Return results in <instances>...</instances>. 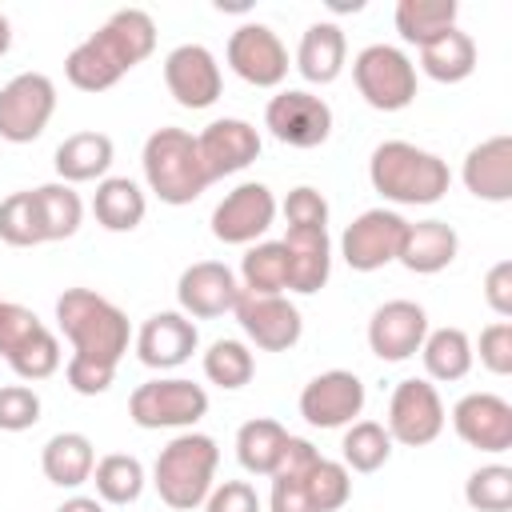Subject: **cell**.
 Returning <instances> with one entry per match:
<instances>
[{
    "instance_id": "cell-1",
    "label": "cell",
    "mask_w": 512,
    "mask_h": 512,
    "mask_svg": "<svg viewBox=\"0 0 512 512\" xmlns=\"http://www.w3.org/2000/svg\"><path fill=\"white\" fill-rule=\"evenodd\" d=\"M56 324L72 344V356L64 364L68 388L80 396L108 392L116 380V364L132 340L128 316L92 288H64L56 300Z\"/></svg>"
},
{
    "instance_id": "cell-2",
    "label": "cell",
    "mask_w": 512,
    "mask_h": 512,
    "mask_svg": "<svg viewBox=\"0 0 512 512\" xmlns=\"http://www.w3.org/2000/svg\"><path fill=\"white\" fill-rule=\"evenodd\" d=\"M152 48H156V20L144 8H120L68 52L64 76L80 92H104L140 60H148Z\"/></svg>"
},
{
    "instance_id": "cell-3",
    "label": "cell",
    "mask_w": 512,
    "mask_h": 512,
    "mask_svg": "<svg viewBox=\"0 0 512 512\" xmlns=\"http://www.w3.org/2000/svg\"><path fill=\"white\" fill-rule=\"evenodd\" d=\"M368 180L392 204H436L444 200L452 172L428 148H416L408 140H384L372 148Z\"/></svg>"
},
{
    "instance_id": "cell-4",
    "label": "cell",
    "mask_w": 512,
    "mask_h": 512,
    "mask_svg": "<svg viewBox=\"0 0 512 512\" xmlns=\"http://www.w3.org/2000/svg\"><path fill=\"white\" fill-rule=\"evenodd\" d=\"M216 464H220V448L212 436L180 432L160 448V456L152 464V484L168 508L192 512L208 500L212 480H216Z\"/></svg>"
},
{
    "instance_id": "cell-5",
    "label": "cell",
    "mask_w": 512,
    "mask_h": 512,
    "mask_svg": "<svg viewBox=\"0 0 512 512\" xmlns=\"http://www.w3.org/2000/svg\"><path fill=\"white\" fill-rule=\"evenodd\" d=\"M140 164H144L148 188L160 196V204H172V208L200 200L204 188L212 184L208 172H204L196 136L184 132V128H156V132L144 140Z\"/></svg>"
},
{
    "instance_id": "cell-6",
    "label": "cell",
    "mask_w": 512,
    "mask_h": 512,
    "mask_svg": "<svg viewBox=\"0 0 512 512\" xmlns=\"http://www.w3.org/2000/svg\"><path fill=\"white\" fill-rule=\"evenodd\" d=\"M356 92L376 112H400L416 100V64L396 44H368L352 60Z\"/></svg>"
},
{
    "instance_id": "cell-7",
    "label": "cell",
    "mask_w": 512,
    "mask_h": 512,
    "mask_svg": "<svg viewBox=\"0 0 512 512\" xmlns=\"http://www.w3.org/2000/svg\"><path fill=\"white\" fill-rule=\"evenodd\" d=\"M128 416L136 428H192L208 416V392L184 376L148 380L128 396Z\"/></svg>"
},
{
    "instance_id": "cell-8",
    "label": "cell",
    "mask_w": 512,
    "mask_h": 512,
    "mask_svg": "<svg viewBox=\"0 0 512 512\" xmlns=\"http://www.w3.org/2000/svg\"><path fill=\"white\" fill-rule=\"evenodd\" d=\"M56 112V84L44 72H20L0 88V140L32 144Z\"/></svg>"
},
{
    "instance_id": "cell-9",
    "label": "cell",
    "mask_w": 512,
    "mask_h": 512,
    "mask_svg": "<svg viewBox=\"0 0 512 512\" xmlns=\"http://www.w3.org/2000/svg\"><path fill=\"white\" fill-rule=\"evenodd\" d=\"M388 436L392 444H404V448H424L432 444L440 432H444V400L436 392L432 380H420V376H408L392 388V400H388Z\"/></svg>"
},
{
    "instance_id": "cell-10",
    "label": "cell",
    "mask_w": 512,
    "mask_h": 512,
    "mask_svg": "<svg viewBox=\"0 0 512 512\" xmlns=\"http://www.w3.org/2000/svg\"><path fill=\"white\" fill-rule=\"evenodd\" d=\"M404 228L408 220L392 208H368L360 212L344 236H340V256L352 272H376L384 264H392L400 256V244H404Z\"/></svg>"
},
{
    "instance_id": "cell-11",
    "label": "cell",
    "mask_w": 512,
    "mask_h": 512,
    "mask_svg": "<svg viewBox=\"0 0 512 512\" xmlns=\"http://www.w3.org/2000/svg\"><path fill=\"white\" fill-rule=\"evenodd\" d=\"M264 128L288 148H320L332 136V108L304 88H284L268 100Z\"/></svg>"
},
{
    "instance_id": "cell-12",
    "label": "cell",
    "mask_w": 512,
    "mask_h": 512,
    "mask_svg": "<svg viewBox=\"0 0 512 512\" xmlns=\"http://www.w3.org/2000/svg\"><path fill=\"white\" fill-rule=\"evenodd\" d=\"M228 68L252 88H276L288 76V48L268 24H240L228 36Z\"/></svg>"
},
{
    "instance_id": "cell-13",
    "label": "cell",
    "mask_w": 512,
    "mask_h": 512,
    "mask_svg": "<svg viewBox=\"0 0 512 512\" xmlns=\"http://www.w3.org/2000/svg\"><path fill=\"white\" fill-rule=\"evenodd\" d=\"M272 220H276L272 188L260 180H244L212 208V236L220 244H252L272 228Z\"/></svg>"
},
{
    "instance_id": "cell-14",
    "label": "cell",
    "mask_w": 512,
    "mask_h": 512,
    "mask_svg": "<svg viewBox=\"0 0 512 512\" xmlns=\"http://www.w3.org/2000/svg\"><path fill=\"white\" fill-rule=\"evenodd\" d=\"M364 412V380L348 368H328L312 376L300 392V416L312 428H348Z\"/></svg>"
},
{
    "instance_id": "cell-15",
    "label": "cell",
    "mask_w": 512,
    "mask_h": 512,
    "mask_svg": "<svg viewBox=\"0 0 512 512\" xmlns=\"http://www.w3.org/2000/svg\"><path fill=\"white\" fill-rule=\"evenodd\" d=\"M164 84L180 108L200 112V108H212L220 100L224 76H220L216 56L204 44H180L164 56Z\"/></svg>"
},
{
    "instance_id": "cell-16",
    "label": "cell",
    "mask_w": 512,
    "mask_h": 512,
    "mask_svg": "<svg viewBox=\"0 0 512 512\" xmlns=\"http://www.w3.org/2000/svg\"><path fill=\"white\" fill-rule=\"evenodd\" d=\"M232 312H236L244 336L256 348H264V352H288V348H296V340L304 332L300 308L288 296H252V292H240V300H236Z\"/></svg>"
},
{
    "instance_id": "cell-17",
    "label": "cell",
    "mask_w": 512,
    "mask_h": 512,
    "mask_svg": "<svg viewBox=\"0 0 512 512\" xmlns=\"http://www.w3.org/2000/svg\"><path fill=\"white\" fill-rule=\"evenodd\" d=\"M456 436L476 452H508L512 448V404L496 392H468L452 408Z\"/></svg>"
},
{
    "instance_id": "cell-18",
    "label": "cell",
    "mask_w": 512,
    "mask_h": 512,
    "mask_svg": "<svg viewBox=\"0 0 512 512\" xmlns=\"http://www.w3.org/2000/svg\"><path fill=\"white\" fill-rule=\"evenodd\" d=\"M176 300H180V312L188 320H212V316H224L236 308L240 300V280L228 264L220 260H196L180 272L176 280Z\"/></svg>"
},
{
    "instance_id": "cell-19",
    "label": "cell",
    "mask_w": 512,
    "mask_h": 512,
    "mask_svg": "<svg viewBox=\"0 0 512 512\" xmlns=\"http://www.w3.org/2000/svg\"><path fill=\"white\" fill-rule=\"evenodd\" d=\"M428 336V312L416 300H388L368 320V348L384 364H400L420 352Z\"/></svg>"
},
{
    "instance_id": "cell-20",
    "label": "cell",
    "mask_w": 512,
    "mask_h": 512,
    "mask_svg": "<svg viewBox=\"0 0 512 512\" xmlns=\"http://www.w3.org/2000/svg\"><path fill=\"white\" fill-rule=\"evenodd\" d=\"M196 148H200L208 180H220V176L244 172L260 156V132L240 116H224V120H212L196 136Z\"/></svg>"
},
{
    "instance_id": "cell-21",
    "label": "cell",
    "mask_w": 512,
    "mask_h": 512,
    "mask_svg": "<svg viewBox=\"0 0 512 512\" xmlns=\"http://www.w3.org/2000/svg\"><path fill=\"white\" fill-rule=\"evenodd\" d=\"M200 344L196 324L184 312H152L136 332V356L148 368H180Z\"/></svg>"
},
{
    "instance_id": "cell-22",
    "label": "cell",
    "mask_w": 512,
    "mask_h": 512,
    "mask_svg": "<svg viewBox=\"0 0 512 512\" xmlns=\"http://www.w3.org/2000/svg\"><path fill=\"white\" fill-rule=\"evenodd\" d=\"M464 188L476 200L504 204L512 200V136H488L464 156Z\"/></svg>"
},
{
    "instance_id": "cell-23",
    "label": "cell",
    "mask_w": 512,
    "mask_h": 512,
    "mask_svg": "<svg viewBox=\"0 0 512 512\" xmlns=\"http://www.w3.org/2000/svg\"><path fill=\"white\" fill-rule=\"evenodd\" d=\"M288 252V288L300 296H312L332 276V240L328 228H288L280 240Z\"/></svg>"
},
{
    "instance_id": "cell-24",
    "label": "cell",
    "mask_w": 512,
    "mask_h": 512,
    "mask_svg": "<svg viewBox=\"0 0 512 512\" xmlns=\"http://www.w3.org/2000/svg\"><path fill=\"white\" fill-rule=\"evenodd\" d=\"M460 252V236L452 224L444 220H416L404 228V244H400V264L416 276H432L444 272Z\"/></svg>"
},
{
    "instance_id": "cell-25",
    "label": "cell",
    "mask_w": 512,
    "mask_h": 512,
    "mask_svg": "<svg viewBox=\"0 0 512 512\" xmlns=\"http://www.w3.org/2000/svg\"><path fill=\"white\" fill-rule=\"evenodd\" d=\"M320 452L300 440V436H288L284 444V456L272 472V496H268V512H312V500H308V472L316 468Z\"/></svg>"
},
{
    "instance_id": "cell-26",
    "label": "cell",
    "mask_w": 512,
    "mask_h": 512,
    "mask_svg": "<svg viewBox=\"0 0 512 512\" xmlns=\"http://www.w3.org/2000/svg\"><path fill=\"white\" fill-rule=\"evenodd\" d=\"M344 60H348V40H344L340 24L316 20L304 28L300 48H296V72L308 84H332L344 72Z\"/></svg>"
},
{
    "instance_id": "cell-27",
    "label": "cell",
    "mask_w": 512,
    "mask_h": 512,
    "mask_svg": "<svg viewBox=\"0 0 512 512\" xmlns=\"http://www.w3.org/2000/svg\"><path fill=\"white\" fill-rule=\"evenodd\" d=\"M116 144L104 132H72L60 140L52 164L60 184H84V180H104V172L112 168Z\"/></svg>"
},
{
    "instance_id": "cell-28",
    "label": "cell",
    "mask_w": 512,
    "mask_h": 512,
    "mask_svg": "<svg viewBox=\"0 0 512 512\" xmlns=\"http://www.w3.org/2000/svg\"><path fill=\"white\" fill-rule=\"evenodd\" d=\"M40 468L56 488H80L92 480L96 468V448L84 432H56L40 448Z\"/></svg>"
},
{
    "instance_id": "cell-29",
    "label": "cell",
    "mask_w": 512,
    "mask_h": 512,
    "mask_svg": "<svg viewBox=\"0 0 512 512\" xmlns=\"http://www.w3.org/2000/svg\"><path fill=\"white\" fill-rule=\"evenodd\" d=\"M420 72L436 84H460L476 72V40L460 28L440 32L432 44L420 48Z\"/></svg>"
},
{
    "instance_id": "cell-30",
    "label": "cell",
    "mask_w": 512,
    "mask_h": 512,
    "mask_svg": "<svg viewBox=\"0 0 512 512\" xmlns=\"http://www.w3.org/2000/svg\"><path fill=\"white\" fill-rule=\"evenodd\" d=\"M92 212H96V224L100 228H108V232H132V228H140V220L148 212V200H144V192H140L136 180H128V176H104L96 184Z\"/></svg>"
},
{
    "instance_id": "cell-31",
    "label": "cell",
    "mask_w": 512,
    "mask_h": 512,
    "mask_svg": "<svg viewBox=\"0 0 512 512\" xmlns=\"http://www.w3.org/2000/svg\"><path fill=\"white\" fill-rule=\"evenodd\" d=\"M284 444H288V428L272 416H256L236 432V460L252 476H272L284 456Z\"/></svg>"
},
{
    "instance_id": "cell-32",
    "label": "cell",
    "mask_w": 512,
    "mask_h": 512,
    "mask_svg": "<svg viewBox=\"0 0 512 512\" xmlns=\"http://www.w3.org/2000/svg\"><path fill=\"white\" fill-rule=\"evenodd\" d=\"M420 360H424L428 380H444V384H452V380H464V376L472 372L476 352H472V340H468L464 328H436V332L424 336V344H420Z\"/></svg>"
},
{
    "instance_id": "cell-33",
    "label": "cell",
    "mask_w": 512,
    "mask_h": 512,
    "mask_svg": "<svg viewBox=\"0 0 512 512\" xmlns=\"http://www.w3.org/2000/svg\"><path fill=\"white\" fill-rule=\"evenodd\" d=\"M456 12H460L456 0H400L396 4V32L404 44L424 48L440 32L456 28Z\"/></svg>"
},
{
    "instance_id": "cell-34",
    "label": "cell",
    "mask_w": 512,
    "mask_h": 512,
    "mask_svg": "<svg viewBox=\"0 0 512 512\" xmlns=\"http://www.w3.org/2000/svg\"><path fill=\"white\" fill-rule=\"evenodd\" d=\"M288 288V252L280 240L252 244L240 260V292L252 296H284Z\"/></svg>"
},
{
    "instance_id": "cell-35",
    "label": "cell",
    "mask_w": 512,
    "mask_h": 512,
    "mask_svg": "<svg viewBox=\"0 0 512 512\" xmlns=\"http://www.w3.org/2000/svg\"><path fill=\"white\" fill-rule=\"evenodd\" d=\"M340 456H344L340 464H344L348 472H376V468H384L388 456H392V436H388V428L376 424V420H352V424L344 428Z\"/></svg>"
},
{
    "instance_id": "cell-36",
    "label": "cell",
    "mask_w": 512,
    "mask_h": 512,
    "mask_svg": "<svg viewBox=\"0 0 512 512\" xmlns=\"http://www.w3.org/2000/svg\"><path fill=\"white\" fill-rule=\"evenodd\" d=\"M92 484H96V496L104 504H132L144 492V464L128 452H108L96 460Z\"/></svg>"
},
{
    "instance_id": "cell-37",
    "label": "cell",
    "mask_w": 512,
    "mask_h": 512,
    "mask_svg": "<svg viewBox=\"0 0 512 512\" xmlns=\"http://www.w3.org/2000/svg\"><path fill=\"white\" fill-rule=\"evenodd\" d=\"M32 192H36V208H40L44 244H48V240H68V236H76V228H80V220H84V204H80V196L72 192V184L52 180V184H40V188H32Z\"/></svg>"
},
{
    "instance_id": "cell-38",
    "label": "cell",
    "mask_w": 512,
    "mask_h": 512,
    "mask_svg": "<svg viewBox=\"0 0 512 512\" xmlns=\"http://www.w3.org/2000/svg\"><path fill=\"white\" fill-rule=\"evenodd\" d=\"M252 372H256V360H252L248 344H240V340H212L208 344V352H204V376L216 388L236 392V388H244L252 380Z\"/></svg>"
},
{
    "instance_id": "cell-39",
    "label": "cell",
    "mask_w": 512,
    "mask_h": 512,
    "mask_svg": "<svg viewBox=\"0 0 512 512\" xmlns=\"http://www.w3.org/2000/svg\"><path fill=\"white\" fill-rule=\"evenodd\" d=\"M0 240L12 248H32L44 244V228H40V208H36V192H12L0 200Z\"/></svg>"
},
{
    "instance_id": "cell-40",
    "label": "cell",
    "mask_w": 512,
    "mask_h": 512,
    "mask_svg": "<svg viewBox=\"0 0 512 512\" xmlns=\"http://www.w3.org/2000/svg\"><path fill=\"white\" fill-rule=\"evenodd\" d=\"M464 500L476 512H508L512 508V468L484 464L464 480Z\"/></svg>"
},
{
    "instance_id": "cell-41",
    "label": "cell",
    "mask_w": 512,
    "mask_h": 512,
    "mask_svg": "<svg viewBox=\"0 0 512 512\" xmlns=\"http://www.w3.org/2000/svg\"><path fill=\"white\" fill-rule=\"evenodd\" d=\"M352 496V472L340 464V460H316V468L308 472V500H312V512H336L344 508Z\"/></svg>"
},
{
    "instance_id": "cell-42",
    "label": "cell",
    "mask_w": 512,
    "mask_h": 512,
    "mask_svg": "<svg viewBox=\"0 0 512 512\" xmlns=\"http://www.w3.org/2000/svg\"><path fill=\"white\" fill-rule=\"evenodd\" d=\"M8 364L20 380H48L60 368V340L48 328H40L16 356H8Z\"/></svg>"
},
{
    "instance_id": "cell-43",
    "label": "cell",
    "mask_w": 512,
    "mask_h": 512,
    "mask_svg": "<svg viewBox=\"0 0 512 512\" xmlns=\"http://www.w3.org/2000/svg\"><path fill=\"white\" fill-rule=\"evenodd\" d=\"M40 420V396L28 384L0 388V432H28Z\"/></svg>"
},
{
    "instance_id": "cell-44",
    "label": "cell",
    "mask_w": 512,
    "mask_h": 512,
    "mask_svg": "<svg viewBox=\"0 0 512 512\" xmlns=\"http://www.w3.org/2000/svg\"><path fill=\"white\" fill-rule=\"evenodd\" d=\"M40 328H44V324L36 320L32 308L12 304V300H0V356H4V360L16 356Z\"/></svg>"
},
{
    "instance_id": "cell-45",
    "label": "cell",
    "mask_w": 512,
    "mask_h": 512,
    "mask_svg": "<svg viewBox=\"0 0 512 512\" xmlns=\"http://www.w3.org/2000/svg\"><path fill=\"white\" fill-rule=\"evenodd\" d=\"M284 220L288 228H328V200L312 184H300L284 200Z\"/></svg>"
},
{
    "instance_id": "cell-46",
    "label": "cell",
    "mask_w": 512,
    "mask_h": 512,
    "mask_svg": "<svg viewBox=\"0 0 512 512\" xmlns=\"http://www.w3.org/2000/svg\"><path fill=\"white\" fill-rule=\"evenodd\" d=\"M480 364L492 376H508L512 372V320H496L480 332Z\"/></svg>"
},
{
    "instance_id": "cell-47",
    "label": "cell",
    "mask_w": 512,
    "mask_h": 512,
    "mask_svg": "<svg viewBox=\"0 0 512 512\" xmlns=\"http://www.w3.org/2000/svg\"><path fill=\"white\" fill-rule=\"evenodd\" d=\"M204 512H260V496L248 480H224V484H212Z\"/></svg>"
},
{
    "instance_id": "cell-48",
    "label": "cell",
    "mask_w": 512,
    "mask_h": 512,
    "mask_svg": "<svg viewBox=\"0 0 512 512\" xmlns=\"http://www.w3.org/2000/svg\"><path fill=\"white\" fill-rule=\"evenodd\" d=\"M484 300H488V308L500 320L512 316V260H496L488 268V276H484Z\"/></svg>"
},
{
    "instance_id": "cell-49",
    "label": "cell",
    "mask_w": 512,
    "mask_h": 512,
    "mask_svg": "<svg viewBox=\"0 0 512 512\" xmlns=\"http://www.w3.org/2000/svg\"><path fill=\"white\" fill-rule=\"evenodd\" d=\"M56 512H104V500H96V496H68Z\"/></svg>"
},
{
    "instance_id": "cell-50",
    "label": "cell",
    "mask_w": 512,
    "mask_h": 512,
    "mask_svg": "<svg viewBox=\"0 0 512 512\" xmlns=\"http://www.w3.org/2000/svg\"><path fill=\"white\" fill-rule=\"evenodd\" d=\"M12 48V24H8V16H0V56Z\"/></svg>"
}]
</instances>
